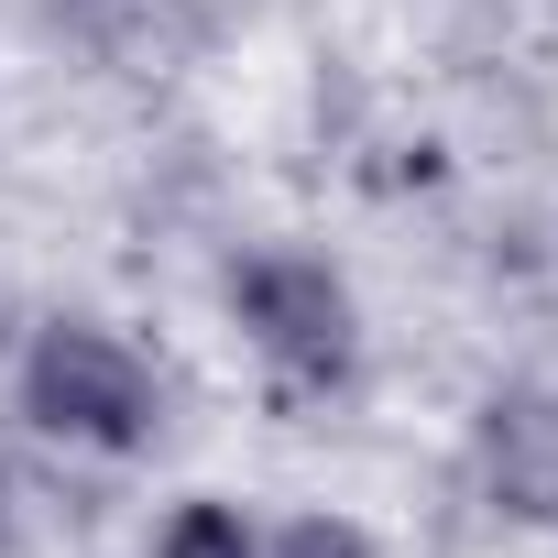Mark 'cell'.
<instances>
[{
  "instance_id": "obj_1",
  "label": "cell",
  "mask_w": 558,
  "mask_h": 558,
  "mask_svg": "<svg viewBox=\"0 0 558 558\" xmlns=\"http://www.w3.org/2000/svg\"><path fill=\"white\" fill-rule=\"evenodd\" d=\"M12 384H23V416L45 438L88 449V460H132V449L165 438V373L121 329H99V318H45L23 340V373Z\"/></svg>"
},
{
  "instance_id": "obj_2",
  "label": "cell",
  "mask_w": 558,
  "mask_h": 558,
  "mask_svg": "<svg viewBox=\"0 0 558 558\" xmlns=\"http://www.w3.org/2000/svg\"><path fill=\"white\" fill-rule=\"evenodd\" d=\"M230 329L286 395H340L362 373V307L340 286V263L318 252H252L230 263Z\"/></svg>"
},
{
  "instance_id": "obj_3",
  "label": "cell",
  "mask_w": 558,
  "mask_h": 558,
  "mask_svg": "<svg viewBox=\"0 0 558 558\" xmlns=\"http://www.w3.org/2000/svg\"><path fill=\"white\" fill-rule=\"evenodd\" d=\"M482 493L525 525H558V395H493L471 427Z\"/></svg>"
},
{
  "instance_id": "obj_4",
  "label": "cell",
  "mask_w": 558,
  "mask_h": 558,
  "mask_svg": "<svg viewBox=\"0 0 558 558\" xmlns=\"http://www.w3.org/2000/svg\"><path fill=\"white\" fill-rule=\"evenodd\" d=\"M154 558H263V525H252L241 504H219V493H197V504H175V514H165V536H154Z\"/></svg>"
},
{
  "instance_id": "obj_5",
  "label": "cell",
  "mask_w": 558,
  "mask_h": 558,
  "mask_svg": "<svg viewBox=\"0 0 558 558\" xmlns=\"http://www.w3.org/2000/svg\"><path fill=\"white\" fill-rule=\"evenodd\" d=\"M263 558H384L373 547V525H351V514H286L263 536Z\"/></svg>"
}]
</instances>
